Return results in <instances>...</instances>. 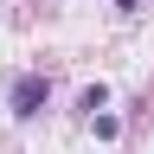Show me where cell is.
<instances>
[{"instance_id":"1","label":"cell","mask_w":154,"mask_h":154,"mask_svg":"<svg viewBox=\"0 0 154 154\" xmlns=\"http://www.w3.org/2000/svg\"><path fill=\"white\" fill-rule=\"evenodd\" d=\"M51 103V84H45V71H26V77H13V90H7V109H13V122H32L38 109Z\"/></svg>"},{"instance_id":"2","label":"cell","mask_w":154,"mask_h":154,"mask_svg":"<svg viewBox=\"0 0 154 154\" xmlns=\"http://www.w3.org/2000/svg\"><path fill=\"white\" fill-rule=\"evenodd\" d=\"M77 103H84V116H103V109H109V90H103V84H90Z\"/></svg>"},{"instance_id":"3","label":"cell","mask_w":154,"mask_h":154,"mask_svg":"<svg viewBox=\"0 0 154 154\" xmlns=\"http://www.w3.org/2000/svg\"><path fill=\"white\" fill-rule=\"evenodd\" d=\"M96 122V141H116V135H122V122H116V116H90Z\"/></svg>"},{"instance_id":"4","label":"cell","mask_w":154,"mask_h":154,"mask_svg":"<svg viewBox=\"0 0 154 154\" xmlns=\"http://www.w3.org/2000/svg\"><path fill=\"white\" fill-rule=\"evenodd\" d=\"M116 7H122V13H135V7H141V0H116Z\"/></svg>"}]
</instances>
